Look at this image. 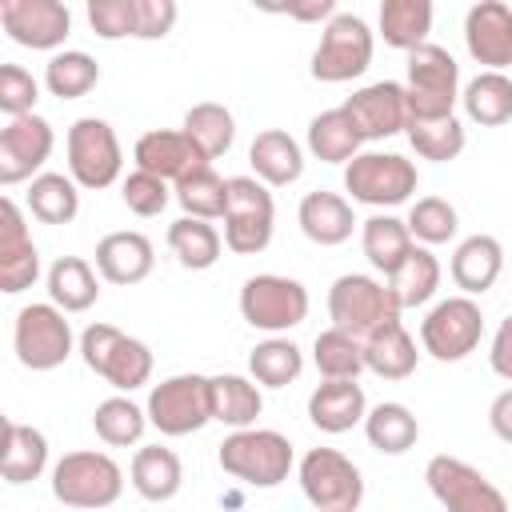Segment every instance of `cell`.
Returning <instances> with one entry per match:
<instances>
[{"instance_id": "1", "label": "cell", "mask_w": 512, "mask_h": 512, "mask_svg": "<svg viewBox=\"0 0 512 512\" xmlns=\"http://www.w3.org/2000/svg\"><path fill=\"white\" fill-rule=\"evenodd\" d=\"M216 460L220 468L240 480V484H252V488H276L288 480L296 456H292V444L284 432L276 428H240V432H228L216 448Z\"/></svg>"}, {"instance_id": "2", "label": "cell", "mask_w": 512, "mask_h": 512, "mask_svg": "<svg viewBox=\"0 0 512 512\" xmlns=\"http://www.w3.org/2000/svg\"><path fill=\"white\" fill-rule=\"evenodd\" d=\"M80 356L88 372L108 380L116 392H132L152 380V348L112 324H88L80 332Z\"/></svg>"}, {"instance_id": "3", "label": "cell", "mask_w": 512, "mask_h": 512, "mask_svg": "<svg viewBox=\"0 0 512 512\" xmlns=\"http://www.w3.org/2000/svg\"><path fill=\"white\" fill-rule=\"evenodd\" d=\"M124 492V472L108 452H64L52 468V496L64 508H112Z\"/></svg>"}, {"instance_id": "4", "label": "cell", "mask_w": 512, "mask_h": 512, "mask_svg": "<svg viewBox=\"0 0 512 512\" xmlns=\"http://www.w3.org/2000/svg\"><path fill=\"white\" fill-rule=\"evenodd\" d=\"M408 120H444L460 100V64L440 44H420L408 52V80H404Z\"/></svg>"}, {"instance_id": "5", "label": "cell", "mask_w": 512, "mask_h": 512, "mask_svg": "<svg viewBox=\"0 0 512 512\" xmlns=\"http://www.w3.org/2000/svg\"><path fill=\"white\" fill-rule=\"evenodd\" d=\"M276 204L268 184L256 176H228V212H224V248L236 256H256L272 244Z\"/></svg>"}, {"instance_id": "6", "label": "cell", "mask_w": 512, "mask_h": 512, "mask_svg": "<svg viewBox=\"0 0 512 512\" xmlns=\"http://www.w3.org/2000/svg\"><path fill=\"white\" fill-rule=\"evenodd\" d=\"M296 476L316 512H356L364 500L360 468L336 448H308L296 464Z\"/></svg>"}, {"instance_id": "7", "label": "cell", "mask_w": 512, "mask_h": 512, "mask_svg": "<svg viewBox=\"0 0 512 512\" xmlns=\"http://www.w3.org/2000/svg\"><path fill=\"white\" fill-rule=\"evenodd\" d=\"M148 424L160 436H192L212 420V392H208V376L200 372H180L160 380L148 392Z\"/></svg>"}, {"instance_id": "8", "label": "cell", "mask_w": 512, "mask_h": 512, "mask_svg": "<svg viewBox=\"0 0 512 512\" xmlns=\"http://www.w3.org/2000/svg\"><path fill=\"white\" fill-rule=\"evenodd\" d=\"M424 484L444 512H508V496L460 456H432L424 464Z\"/></svg>"}, {"instance_id": "9", "label": "cell", "mask_w": 512, "mask_h": 512, "mask_svg": "<svg viewBox=\"0 0 512 512\" xmlns=\"http://www.w3.org/2000/svg\"><path fill=\"white\" fill-rule=\"evenodd\" d=\"M372 64V28L356 12H336L312 52V76L320 84H344L364 76Z\"/></svg>"}, {"instance_id": "10", "label": "cell", "mask_w": 512, "mask_h": 512, "mask_svg": "<svg viewBox=\"0 0 512 512\" xmlns=\"http://www.w3.org/2000/svg\"><path fill=\"white\" fill-rule=\"evenodd\" d=\"M416 184V164L400 152H360L352 164H344L348 196L368 208H396L416 192Z\"/></svg>"}, {"instance_id": "11", "label": "cell", "mask_w": 512, "mask_h": 512, "mask_svg": "<svg viewBox=\"0 0 512 512\" xmlns=\"http://www.w3.org/2000/svg\"><path fill=\"white\" fill-rule=\"evenodd\" d=\"M240 316L252 328L280 336L308 316V288L292 276H280V272L248 276L240 288Z\"/></svg>"}, {"instance_id": "12", "label": "cell", "mask_w": 512, "mask_h": 512, "mask_svg": "<svg viewBox=\"0 0 512 512\" xmlns=\"http://www.w3.org/2000/svg\"><path fill=\"white\" fill-rule=\"evenodd\" d=\"M52 300L48 304H24L12 324V348L16 360L32 372H52L72 356V324L64 320Z\"/></svg>"}, {"instance_id": "13", "label": "cell", "mask_w": 512, "mask_h": 512, "mask_svg": "<svg viewBox=\"0 0 512 512\" xmlns=\"http://www.w3.org/2000/svg\"><path fill=\"white\" fill-rule=\"evenodd\" d=\"M68 176L80 184V188H108L120 180V168H124V152H120V140L112 132L108 120L100 116H80L72 128H68Z\"/></svg>"}, {"instance_id": "14", "label": "cell", "mask_w": 512, "mask_h": 512, "mask_svg": "<svg viewBox=\"0 0 512 512\" xmlns=\"http://www.w3.org/2000/svg\"><path fill=\"white\" fill-rule=\"evenodd\" d=\"M328 316H332V328L364 340L372 336L384 320H396V304L388 296V284L364 276V272H344L332 280L328 288Z\"/></svg>"}, {"instance_id": "15", "label": "cell", "mask_w": 512, "mask_h": 512, "mask_svg": "<svg viewBox=\"0 0 512 512\" xmlns=\"http://www.w3.org/2000/svg\"><path fill=\"white\" fill-rule=\"evenodd\" d=\"M480 340H484V316L472 296H448L420 320V344L440 364H456L472 356Z\"/></svg>"}, {"instance_id": "16", "label": "cell", "mask_w": 512, "mask_h": 512, "mask_svg": "<svg viewBox=\"0 0 512 512\" xmlns=\"http://www.w3.org/2000/svg\"><path fill=\"white\" fill-rule=\"evenodd\" d=\"M52 144H56V132L44 116H20V120H8L0 128V184L4 188H16V184H32L44 168V160L52 156Z\"/></svg>"}, {"instance_id": "17", "label": "cell", "mask_w": 512, "mask_h": 512, "mask_svg": "<svg viewBox=\"0 0 512 512\" xmlns=\"http://www.w3.org/2000/svg\"><path fill=\"white\" fill-rule=\"evenodd\" d=\"M0 24L20 48L52 52L68 40L72 12L60 0H0Z\"/></svg>"}, {"instance_id": "18", "label": "cell", "mask_w": 512, "mask_h": 512, "mask_svg": "<svg viewBox=\"0 0 512 512\" xmlns=\"http://www.w3.org/2000/svg\"><path fill=\"white\" fill-rule=\"evenodd\" d=\"M352 120V128L360 132V140H388L396 132L408 128V100H404V84L396 80H376L356 88L344 104H340Z\"/></svg>"}, {"instance_id": "19", "label": "cell", "mask_w": 512, "mask_h": 512, "mask_svg": "<svg viewBox=\"0 0 512 512\" xmlns=\"http://www.w3.org/2000/svg\"><path fill=\"white\" fill-rule=\"evenodd\" d=\"M464 44L484 72L512 68V4L504 0H480L464 16Z\"/></svg>"}, {"instance_id": "20", "label": "cell", "mask_w": 512, "mask_h": 512, "mask_svg": "<svg viewBox=\"0 0 512 512\" xmlns=\"http://www.w3.org/2000/svg\"><path fill=\"white\" fill-rule=\"evenodd\" d=\"M40 276V252L28 236L24 212L12 196L0 200V292L16 296L24 288H32Z\"/></svg>"}, {"instance_id": "21", "label": "cell", "mask_w": 512, "mask_h": 512, "mask_svg": "<svg viewBox=\"0 0 512 512\" xmlns=\"http://www.w3.org/2000/svg\"><path fill=\"white\" fill-rule=\"evenodd\" d=\"M132 160H136L140 172H152V176H160L168 184H176L188 172L208 164L180 128H152V132H144L136 140V148H132Z\"/></svg>"}, {"instance_id": "22", "label": "cell", "mask_w": 512, "mask_h": 512, "mask_svg": "<svg viewBox=\"0 0 512 512\" xmlns=\"http://www.w3.org/2000/svg\"><path fill=\"white\" fill-rule=\"evenodd\" d=\"M152 264H156V248H152V240L144 232H128L124 228V232H108L96 244V272L108 284H120V288L140 284L152 272Z\"/></svg>"}, {"instance_id": "23", "label": "cell", "mask_w": 512, "mask_h": 512, "mask_svg": "<svg viewBox=\"0 0 512 512\" xmlns=\"http://www.w3.org/2000/svg\"><path fill=\"white\" fill-rule=\"evenodd\" d=\"M448 272H452V284L460 288V296H484L504 272V244L488 232H476L456 244Z\"/></svg>"}, {"instance_id": "24", "label": "cell", "mask_w": 512, "mask_h": 512, "mask_svg": "<svg viewBox=\"0 0 512 512\" xmlns=\"http://www.w3.org/2000/svg\"><path fill=\"white\" fill-rule=\"evenodd\" d=\"M364 416H368V400L356 380H324L308 396V420L328 436L364 424Z\"/></svg>"}, {"instance_id": "25", "label": "cell", "mask_w": 512, "mask_h": 512, "mask_svg": "<svg viewBox=\"0 0 512 512\" xmlns=\"http://www.w3.org/2000/svg\"><path fill=\"white\" fill-rule=\"evenodd\" d=\"M296 220H300V232L320 244V248H336L352 236L356 228V216H352V204L340 196V192H328V188H316L300 200L296 208Z\"/></svg>"}, {"instance_id": "26", "label": "cell", "mask_w": 512, "mask_h": 512, "mask_svg": "<svg viewBox=\"0 0 512 512\" xmlns=\"http://www.w3.org/2000/svg\"><path fill=\"white\" fill-rule=\"evenodd\" d=\"M248 164H252V172H256L260 184L284 188V184H296L300 180V172H304V148L284 128H264V132H256V140L248 148Z\"/></svg>"}, {"instance_id": "27", "label": "cell", "mask_w": 512, "mask_h": 512, "mask_svg": "<svg viewBox=\"0 0 512 512\" xmlns=\"http://www.w3.org/2000/svg\"><path fill=\"white\" fill-rule=\"evenodd\" d=\"M416 340L408 336V328L396 320H384L372 336H364V368L384 376V380H408L416 372Z\"/></svg>"}, {"instance_id": "28", "label": "cell", "mask_w": 512, "mask_h": 512, "mask_svg": "<svg viewBox=\"0 0 512 512\" xmlns=\"http://www.w3.org/2000/svg\"><path fill=\"white\" fill-rule=\"evenodd\" d=\"M208 392H212V420L228 424L232 432L256 428V416L264 412V396L256 380L220 372V376H208Z\"/></svg>"}, {"instance_id": "29", "label": "cell", "mask_w": 512, "mask_h": 512, "mask_svg": "<svg viewBox=\"0 0 512 512\" xmlns=\"http://www.w3.org/2000/svg\"><path fill=\"white\" fill-rule=\"evenodd\" d=\"M128 476H132V488H136L148 504L172 500V496L180 492V484H184L180 456H176L172 448H164V444H144V448H136Z\"/></svg>"}, {"instance_id": "30", "label": "cell", "mask_w": 512, "mask_h": 512, "mask_svg": "<svg viewBox=\"0 0 512 512\" xmlns=\"http://www.w3.org/2000/svg\"><path fill=\"white\" fill-rule=\"evenodd\" d=\"M48 468V436L32 424L8 420L4 424V452H0V472L8 484H28L40 480V472Z\"/></svg>"}, {"instance_id": "31", "label": "cell", "mask_w": 512, "mask_h": 512, "mask_svg": "<svg viewBox=\"0 0 512 512\" xmlns=\"http://www.w3.org/2000/svg\"><path fill=\"white\" fill-rule=\"evenodd\" d=\"M360 244H364L368 264H372L376 272H384V276H392V272L408 260V252L416 248L408 224H404L400 216H388V212H376V216H368V220L360 224Z\"/></svg>"}, {"instance_id": "32", "label": "cell", "mask_w": 512, "mask_h": 512, "mask_svg": "<svg viewBox=\"0 0 512 512\" xmlns=\"http://www.w3.org/2000/svg\"><path fill=\"white\" fill-rule=\"evenodd\" d=\"M464 116L480 128H500L512 120V76L508 72H476L460 88Z\"/></svg>"}, {"instance_id": "33", "label": "cell", "mask_w": 512, "mask_h": 512, "mask_svg": "<svg viewBox=\"0 0 512 512\" xmlns=\"http://www.w3.org/2000/svg\"><path fill=\"white\" fill-rule=\"evenodd\" d=\"M48 300L60 312H88L100 300V276L84 256H60L48 268Z\"/></svg>"}, {"instance_id": "34", "label": "cell", "mask_w": 512, "mask_h": 512, "mask_svg": "<svg viewBox=\"0 0 512 512\" xmlns=\"http://www.w3.org/2000/svg\"><path fill=\"white\" fill-rule=\"evenodd\" d=\"M436 288H440V260L424 244H416L408 252V260L388 276V296H392L396 312L428 304L436 296Z\"/></svg>"}, {"instance_id": "35", "label": "cell", "mask_w": 512, "mask_h": 512, "mask_svg": "<svg viewBox=\"0 0 512 512\" xmlns=\"http://www.w3.org/2000/svg\"><path fill=\"white\" fill-rule=\"evenodd\" d=\"M364 436L376 452L384 456H404L416 440H420V420L412 416L408 404H396V400H384L376 408H368L364 416Z\"/></svg>"}, {"instance_id": "36", "label": "cell", "mask_w": 512, "mask_h": 512, "mask_svg": "<svg viewBox=\"0 0 512 512\" xmlns=\"http://www.w3.org/2000/svg\"><path fill=\"white\" fill-rule=\"evenodd\" d=\"M180 132H184V136L192 140V148L212 164L216 156H224V152L232 148V140H236V120H232V112H228L224 104L204 100V104H192V108L184 112Z\"/></svg>"}, {"instance_id": "37", "label": "cell", "mask_w": 512, "mask_h": 512, "mask_svg": "<svg viewBox=\"0 0 512 512\" xmlns=\"http://www.w3.org/2000/svg\"><path fill=\"white\" fill-rule=\"evenodd\" d=\"M360 132L352 128L344 108H328L308 120V152L324 164H352L360 156Z\"/></svg>"}, {"instance_id": "38", "label": "cell", "mask_w": 512, "mask_h": 512, "mask_svg": "<svg viewBox=\"0 0 512 512\" xmlns=\"http://www.w3.org/2000/svg\"><path fill=\"white\" fill-rule=\"evenodd\" d=\"M432 32V4L428 0H384L380 4V36L388 48L416 52L428 44Z\"/></svg>"}, {"instance_id": "39", "label": "cell", "mask_w": 512, "mask_h": 512, "mask_svg": "<svg viewBox=\"0 0 512 512\" xmlns=\"http://www.w3.org/2000/svg\"><path fill=\"white\" fill-rule=\"evenodd\" d=\"M28 212L40 224H72L80 212V184L64 172H40L28 184Z\"/></svg>"}, {"instance_id": "40", "label": "cell", "mask_w": 512, "mask_h": 512, "mask_svg": "<svg viewBox=\"0 0 512 512\" xmlns=\"http://www.w3.org/2000/svg\"><path fill=\"white\" fill-rule=\"evenodd\" d=\"M168 248H172V256H176L184 268L204 272V268H212V264L220 260L224 240H220V232H216L212 220L180 216V220L168 224Z\"/></svg>"}, {"instance_id": "41", "label": "cell", "mask_w": 512, "mask_h": 512, "mask_svg": "<svg viewBox=\"0 0 512 512\" xmlns=\"http://www.w3.org/2000/svg\"><path fill=\"white\" fill-rule=\"evenodd\" d=\"M172 192H176V204L184 208V216H192V220H224V212H228V180L212 164L176 180Z\"/></svg>"}, {"instance_id": "42", "label": "cell", "mask_w": 512, "mask_h": 512, "mask_svg": "<svg viewBox=\"0 0 512 512\" xmlns=\"http://www.w3.org/2000/svg\"><path fill=\"white\" fill-rule=\"evenodd\" d=\"M96 80H100V64L80 48H64L44 64V88L56 100H80L96 88Z\"/></svg>"}, {"instance_id": "43", "label": "cell", "mask_w": 512, "mask_h": 512, "mask_svg": "<svg viewBox=\"0 0 512 512\" xmlns=\"http://www.w3.org/2000/svg\"><path fill=\"white\" fill-rule=\"evenodd\" d=\"M312 364L324 380H356L364 372V340L340 328H324L312 340Z\"/></svg>"}, {"instance_id": "44", "label": "cell", "mask_w": 512, "mask_h": 512, "mask_svg": "<svg viewBox=\"0 0 512 512\" xmlns=\"http://www.w3.org/2000/svg\"><path fill=\"white\" fill-rule=\"evenodd\" d=\"M248 372L264 388H284L304 372V352L284 336H268L248 352Z\"/></svg>"}, {"instance_id": "45", "label": "cell", "mask_w": 512, "mask_h": 512, "mask_svg": "<svg viewBox=\"0 0 512 512\" xmlns=\"http://www.w3.org/2000/svg\"><path fill=\"white\" fill-rule=\"evenodd\" d=\"M92 428H96V436H100L108 448H128V444H136V440L144 436L148 412H144L140 404H132L128 396H108V400L96 404Z\"/></svg>"}, {"instance_id": "46", "label": "cell", "mask_w": 512, "mask_h": 512, "mask_svg": "<svg viewBox=\"0 0 512 512\" xmlns=\"http://www.w3.org/2000/svg\"><path fill=\"white\" fill-rule=\"evenodd\" d=\"M404 136H408V144L416 148V156L436 160V164L456 160V156L464 152V144H468L464 124H460L456 116H444V120H408Z\"/></svg>"}, {"instance_id": "47", "label": "cell", "mask_w": 512, "mask_h": 512, "mask_svg": "<svg viewBox=\"0 0 512 512\" xmlns=\"http://www.w3.org/2000/svg\"><path fill=\"white\" fill-rule=\"evenodd\" d=\"M404 224H408V232H412L416 244L432 248V244H448V240L456 236L460 216H456V208H452L444 196H420V200L412 204V212H408Z\"/></svg>"}, {"instance_id": "48", "label": "cell", "mask_w": 512, "mask_h": 512, "mask_svg": "<svg viewBox=\"0 0 512 512\" xmlns=\"http://www.w3.org/2000/svg\"><path fill=\"white\" fill-rule=\"evenodd\" d=\"M120 200H124V208L136 212V216H160V212L168 208V200H172V188H168V180H160V176L136 168V172L124 176Z\"/></svg>"}, {"instance_id": "49", "label": "cell", "mask_w": 512, "mask_h": 512, "mask_svg": "<svg viewBox=\"0 0 512 512\" xmlns=\"http://www.w3.org/2000/svg\"><path fill=\"white\" fill-rule=\"evenodd\" d=\"M36 100H40L36 76L20 64H0V112L8 120H20V116H32Z\"/></svg>"}, {"instance_id": "50", "label": "cell", "mask_w": 512, "mask_h": 512, "mask_svg": "<svg viewBox=\"0 0 512 512\" xmlns=\"http://www.w3.org/2000/svg\"><path fill=\"white\" fill-rule=\"evenodd\" d=\"M88 24L100 40L136 36V0H88Z\"/></svg>"}, {"instance_id": "51", "label": "cell", "mask_w": 512, "mask_h": 512, "mask_svg": "<svg viewBox=\"0 0 512 512\" xmlns=\"http://www.w3.org/2000/svg\"><path fill=\"white\" fill-rule=\"evenodd\" d=\"M176 16V0H136V40H164Z\"/></svg>"}, {"instance_id": "52", "label": "cell", "mask_w": 512, "mask_h": 512, "mask_svg": "<svg viewBox=\"0 0 512 512\" xmlns=\"http://www.w3.org/2000/svg\"><path fill=\"white\" fill-rule=\"evenodd\" d=\"M488 364H492V372H496L500 380L512 384V316L500 320V328H496V336H492V348H488Z\"/></svg>"}, {"instance_id": "53", "label": "cell", "mask_w": 512, "mask_h": 512, "mask_svg": "<svg viewBox=\"0 0 512 512\" xmlns=\"http://www.w3.org/2000/svg\"><path fill=\"white\" fill-rule=\"evenodd\" d=\"M488 424H492V432H496L504 444H512V388H504V392L488 404Z\"/></svg>"}, {"instance_id": "54", "label": "cell", "mask_w": 512, "mask_h": 512, "mask_svg": "<svg viewBox=\"0 0 512 512\" xmlns=\"http://www.w3.org/2000/svg\"><path fill=\"white\" fill-rule=\"evenodd\" d=\"M292 20H332L336 16V4L332 0H308V4H288V8H276Z\"/></svg>"}]
</instances>
